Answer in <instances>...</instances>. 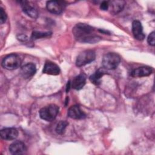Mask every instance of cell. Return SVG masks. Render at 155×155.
Instances as JSON below:
<instances>
[{
	"mask_svg": "<svg viewBox=\"0 0 155 155\" xmlns=\"http://www.w3.org/2000/svg\"><path fill=\"white\" fill-rule=\"evenodd\" d=\"M94 28L86 24H77L72 30L73 34L77 41L81 42L96 43L101 40V38L94 33Z\"/></svg>",
	"mask_w": 155,
	"mask_h": 155,
	"instance_id": "obj_1",
	"label": "cell"
},
{
	"mask_svg": "<svg viewBox=\"0 0 155 155\" xmlns=\"http://www.w3.org/2000/svg\"><path fill=\"white\" fill-rule=\"evenodd\" d=\"M120 62V56L115 53H108L102 58V64L106 70H114L117 67Z\"/></svg>",
	"mask_w": 155,
	"mask_h": 155,
	"instance_id": "obj_2",
	"label": "cell"
},
{
	"mask_svg": "<svg viewBox=\"0 0 155 155\" xmlns=\"http://www.w3.org/2000/svg\"><path fill=\"white\" fill-rule=\"evenodd\" d=\"M59 107L55 104H50L39 110L40 117L46 121L53 120L59 113Z\"/></svg>",
	"mask_w": 155,
	"mask_h": 155,
	"instance_id": "obj_3",
	"label": "cell"
},
{
	"mask_svg": "<svg viewBox=\"0 0 155 155\" xmlns=\"http://www.w3.org/2000/svg\"><path fill=\"white\" fill-rule=\"evenodd\" d=\"M2 66L8 70H13L19 68L21 64L20 57L16 54H10L6 56L2 61Z\"/></svg>",
	"mask_w": 155,
	"mask_h": 155,
	"instance_id": "obj_4",
	"label": "cell"
},
{
	"mask_svg": "<svg viewBox=\"0 0 155 155\" xmlns=\"http://www.w3.org/2000/svg\"><path fill=\"white\" fill-rule=\"evenodd\" d=\"M96 58V53L92 50H87L81 52L77 57L76 65L77 67H82L93 62Z\"/></svg>",
	"mask_w": 155,
	"mask_h": 155,
	"instance_id": "obj_5",
	"label": "cell"
},
{
	"mask_svg": "<svg viewBox=\"0 0 155 155\" xmlns=\"http://www.w3.org/2000/svg\"><path fill=\"white\" fill-rule=\"evenodd\" d=\"M46 6L48 12L58 15L64 11L65 8V4L60 1H49L47 2Z\"/></svg>",
	"mask_w": 155,
	"mask_h": 155,
	"instance_id": "obj_6",
	"label": "cell"
},
{
	"mask_svg": "<svg viewBox=\"0 0 155 155\" xmlns=\"http://www.w3.org/2000/svg\"><path fill=\"white\" fill-rule=\"evenodd\" d=\"M67 115L73 119H83L86 117V114L77 105H73L68 109Z\"/></svg>",
	"mask_w": 155,
	"mask_h": 155,
	"instance_id": "obj_7",
	"label": "cell"
},
{
	"mask_svg": "<svg viewBox=\"0 0 155 155\" xmlns=\"http://www.w3.org/2000/svg\"><path fill=\"white\" fill-rule=\"evenodd\" d=\"M132 31L134 37L139 41H142L145 35L143 32V27L140 21L135 20L132 23Z\"/></svg>",
	"mask_w": 155,
	"mask_h": 155,
	"instance_id": "obj_8",
	"label": "cell"
},
{
	"mask_svg": "<svg viewBox=\"0 0 155 155\" xmlns=\"http://www.w3.org/2000/svg\"><path fill=\"white\" fill-rule=\"evenodd\" d=\"M27 150L25 143L21 141L16 140L9 146V151L12 154H21Z\"/></svg>",
	"mask_w": 155,
	"mask_h": 155,
	"instance_id": "obj_9",
	"label": "cell"
},
{
	"mask_svg": "<svg viewBox=\"0 0 155 155\" xmlns=\"http://www.w3.org/2000/svg\"><path fill=\"white\" fill-rule=\"evenodd\" d=\"M21 5L24 13H25L27 16L31 18H36L38 16V13L36 9L30 4L28 1H21Z\"/></svg>",
	"mask_w": 155,
	"mask_h": 155,
	"instance_id": "obj_10",
	"label": "cell"
},
{
	"mask_svg": "<svg viewBox=\"0 0 155 155\" xmlns=\"http://www.w3.org/2000/svg\"><path fill=\"white\" fill-rule=\"evenodd\" d=\"M1 137L7 140L15 139L18 135V130L15 128H5L1 131Z\"/></svg>",
	"mask_w": 155,
	"mask_h": 155,
	"instance_id": "obj_11",
	"label": "cell"
},
{
	"mask_svg": "<svg viewBox=\"0 0 155 155\" xmlns=\"http://www.w3.org/2000/svg\"><path fill=\"white\" fill-rule=\"evenodd\" d=\"M44 73L50 75H58L60 73V68L58 65L51 61H47L44 66Z\"/></svg>",
	"mask_w": 155,
	"mask_h": 155,
	"instance_id": "obj_12",
	"label": "cell"
},
{
	"mask_svg": "<svg viewBox=\"0 0 155 155\" xmlns=\"http://www.w3.org/2000/svg\"><path fill=\"white\" fill-rule=\"evenodd\" d=\"M36 71V65L33 63H28L21 68V74L24 78L28 79L33 76L35 74Z\"/></svg>",
	"mask_w": 155,
	"mask_h": 155,
	"instance_id": "obj_13",
	"label": "cell"
},
{
	"mask_svg": "<svg viewBox=\"0 0 155 155\" xmlns=\"http://www.w3.org/2000/svg\"><path fill=\"white\" fill-rule=\"evenodd\" d=\"M152 72V68L148 66H143L133 70L131 73V75L133 77L141 78L144 76H148L150 75Z\"/></svg>",
	"mask_w": 155,
	"mask_h": 155,
	"instance_id": "obj_14",
	"label": "cell"
},
{
	"mask_svg": "<svg viewBox=\"0 0 155 155\" xmlns=\"http://www.w3.org/2000/svg\"><path fill=\"white\" fill-rule=\"evenodd\" d=\"M86 76L84 73H81L76 76L71 82V87L77 90L82 89L85 84Z\"/></svg>",
	"mask_w": 155,
	"mask_h": 155,
	"instance_id": "obj_15",
	"label": "cell"
},
{
	"mask_svg": "<svg viewBox=\"0 0 155 155\" xmlns=\"http://www.w3.org/2000/svg\"><path fill=\"white\" fill-rule=\"evenodd\" d=\"M125 1H112L108 2L110 11L113 14H117L121 12L124 7Z\"/></svg>",
	"mask_w": 155,
	"mask_h": 155,
	"instance_id": "obj_16",
	"label": "cell"
},
{
	"mask_svg": "<svg viewBox=\"0 0 155 155\" xmlns=\"http://www.w3.org/2000/svg\"><path fill=\"white\" fill-rule=\"evenodd\" d=\"M106 73L103 68H99L90 76V81L94 85H98L101 84V78Z\"/></svg>",
	"mask_w": 155,
	"mask_h": 155,
	"instance_id": "obj_17",
	"label": "cell"
},
{
	"mask_svg": "<svg viewBox=\"0 0 155 155\" xmlns=\"http://www.w3.org/2000/svg\"><path fill=\"white\" fill-rule=\"evenodd\" d=\"M68 124V122L65 120L59 121L56 127V129H55L56 132L58 134H62L64 133L66 127H67Z\"/></svg>",
	"mask_w": 155,
	"mask_h": 155,
	"instance_id": "obj_18",
	"label": "cell"
},
{
	"mask_svg": "<svg viewBox=\"0 0 155 155\" xmlns=\"http://www.w3.org/2000/svg\"><path fill=\"white\" fill-rule=\"evenodd\" d=\"M51 35V33L49 32V31L41 32V31H35L31 34V38L33 39H39V38L48 37Z\"/></svg>",
	"mask_w": 155,
	"mask_h": 155,
	"instance_id": "obj_19",
	"label": "cell"
},
{
	"mask_svg": "<svg viewBox=\"0 0 155 155\" xmlns=\"http://www.w3.org/2000/svg\"><path fill=\"white\" fill-rule=\"evenodd\" d=\"M154 38H155V36H154V31H152L149 35H148V39H147V41H148V43L152 45V46H154V44H155V41H154Z\"/></svg>",
	"mask_w": 155,
	"mask_h": 155,
	"instance_id": "obj_20",
	"label": "cell"
},
{
	"mask_svg": "<svg viewBox=\"0 0 155 155\" xmlns=\"http://www.w3.org/2000/svg\"><path fill=\"white\" fill-rule=\"evenodd\" d=\"M7 19V15L5 12V11L4 10V9L1 7L0 8V22L1 24H3L4 22H5Z\"/></svg>",
	"mask_w": 155,
	"mask_h": 155,
	"instance_id": "obj_21",
	"label": "cell"
},
{
	"mask_svg": "<svg viewBox=\"0 0 155 155\" xmlns=\"http://www.w3.org/2000/svg\"><path fill=\"white\" fill-rule=\"evenodd\" d=\"M100 8L102 10H107L109 8V4L108 1H103L101 2Z\"/></svg>",
	"mask_w": 155,
	"mask_h": 155,
	"instance_id": "obj_22",
	"label": "cell"
},
{
	"mask_svg": "<svg viewBox=\"0 0 155 155\" xmlns=\"http://www.w3.org/2000/svg\"><path fill=\"white\" fill-rule=\"evenodd\" d=\"M18 39L21 41H25L26 40H27V37L25 35H21L20 36H19Z\"/></svg>",
	"mask_w": 155,
	"mask_h": 155,
	"instance_id": "obj_23",
	"label": "cell"
},
{
	"mask_svg": "<svg viewBox=\"0 0 155 155\" xmlns=\"http://www.w3.org/2000/svg\"><path fill=\"white\" fill-rule=\"evenodd\" d=\"M70 87H71V82H70V81H68V83H67V88H66V91L67 92H68L69 91Z\"/></svg>",
	"mask_w": 155,
	"mask_h": 155,
	"instance_id": "obj_24",
	"label": "cell"
}]
</instances>
